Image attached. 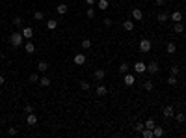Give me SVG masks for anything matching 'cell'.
Returning <instances> with one entry per match:
<instances>
[{
	"label": "cell",
	"instance_id": "6da1fadb",
	"mask_svg": "<svg viewBox=\"0 0 186 138\" xmlns=\"http://www.w3.org/2000/svg\"><path fill=\"white\" fill-rule=\"evenodd\" d=\"M22 39H24L22 32H13L11 35H9V43H11V47H21Z\"/></svg>",
	"mask_w": 186,
	"mask_h": 138
},
{
	"label": "cell",
	"instance_id": "7a4b0ae2",
	"mask_svg": "<svg viewBox=\"0 0 186 138\" xmlns=\"http://www.w3.org/2000/svg\"><path fill=\"white\" fill-rule=\"evenodd\" d=\"M151 47H153V45H151V41L149 39H142V41H140V45H138V49H140V52H149L151 50Z\"/></svg>",
	"mask_w": 186,
	"mask_h": 138
},
{
	"label": "cell",
	"instance_id": "3957f363",
	"mask_svg": "<svg viewBox=\"0 0 186 138\" xmlns=\"http://www.w3.org/2000/svg\"><path fill=\"white\" fill-rule=\"evenodd\" d=\"M147 71H149L151 75H157L158 71H160V65H158L157 62H149V64H147Z\"/></svg>",
	"mask_w": 186,
	"mask_h": 138
},
{
	"label": "cell",
	"instance_id": "277c9868",
	"mask_svg": "<svg viewBox=\"0 0 186 138\" xmlns=\"http://www.w3.org/2000/svg\"><path fill=\"white\" fill-rule=\"evenodd\" d=\"M134 71L140 75V73H145L147 71V64H143V62H136L134 64Z\"/></svg>",
	"mask_w": 186,
	"mask_h": 138
},
{
	"label": "cell",
	"instance_id": "5b68a950",
	"mask_svg": "<svg viewBox=\"0 0 186 138\" xmlns=\"http://www.w3.org/2000/svg\"><path fill=\"white\" fill-rule=\"evenodd\" d=\"M73 62L77 64V65H84L86 64V56H84L82 52H78V54H74V58H73Z\"/></svg>",
	"mask_w": 186,
	"mask_h": 138
},
{
	"label": "cell",
	"instance_id": "8992f818",
	"mask_svg": "<svg viewBox=\"0 0 186 138\" xmlns=\"http://www.w3.org/2000/svg\"><path fill=\"white\" fill-rule=\"evenodd\" d=\"M123 82H125V86H134V82H136V76H134V75H128V73H125Z\"/></svg>",
	"mask_w": 186,
	"mask_h": 138
},
{
	"label": "cell",
	"instance_id": "52a82bcc",
	"mask_svg": "<svg viewBox=\"0 0 186 138\" xmlns=\"http://www.w3.org/2000/svg\"><path fill=\"white\" fill-rule=\"evenodd\" d=\"M22 35H24V39H32L34 38V28L32 26H24L22 28Z\"/></svg>",
	"mask_w": 186,
	"mask_h": 138
},
{
	"label": "cell",
	"instance_id": "ba28073f",
	"mask_svg": "<svg viewBox=\"0 0 186 138\" xmlns=\"http://www.w3.org/2000/svg\"><path fill=\"white\" fill-rule=\"evenodd\" d=\"M162 114H164V117H171V116H175V108L171 105H168V106H164Z\"/></svg>",
	"mask_w": 186,
	"mask_h": 138
},
{
	"label": "cell",
	"instance_id": "9c48e42d",
	"mask_svg": "<svg viewBox=\"0 0 186 138\" xmlns=\"http://www.w3.org/2000/svg\"><path fill=\"white\" fill-rule=\"evenodd\" d=\"M132 19H134V21H142V19H143V11L138 9V8H134L132 9Z\"/></svg>",
	"mask_w": 186,
	"mask_h": 138
},
{
	"label": "cell",
	"instance_id": "30bf717a",
	"mask_svg": "<svg viewBox=\"0 0 186 138\" xmlns=\"http://www.w3.org/2000/svg\"><path fill=\"white\" fill-rule=\"evenodd\" d=\"M24 50H26V54H34V52H36V45L28 39V43L24 45Z\"/></svg>",
	"mask_w": 186,
	"mask_h": 138
},
{
	"label": "cell",
	"instance_id": "8fae6325",
	"mask_svg": "<svg viewBox=\"0 0 186 138\" xmlns=\"http://www.w3.org/2000/svg\"><path fill=\"white\" fill-rule=\"evenodd\" d=\"M106 93H108V88H106V86H97V90H95V95L104 97Z\"/></svg>",
	"mask_w": 186,
	"mask_h": 138
},
{
	"label": "cell",
	"instance_id": "7c38bea8",
	"mask_svg": "<svg viewBox=\"0 0 186 138\" xmlns=\"http://www.w3.org/2000/svg\"><path fill=\"white\" fill-rule=\"evenodd\" d=\"M169 19H171L173 23H180V21H182V13H180V11H173L171 15H169Z\"/></svg>",
	"mask_w": 186,
	"mask_h": 138
},
{
	"label": "cell",
	"instance_id": "4fadbf2b",
	"mask_svg": "<svg viewBox=\"0 0 186 138\" xmlns=\"http://www.w3.org/2000/svg\"><path fill=\"white\" fill-rule=\"evenodd\" d=\"M153 136L154 138H160V136H164V129L160 125H154V129H153Z\"/></svg>",
	"mask_w": 186,
	"mask_h": 138
},
{
	"label": "cell",
	"instance_id": "5bb4252c",
	"mask_svg": "<svg viewBox=\"0 0 186 138\" xmlns=\"http://www.w3.org/2000/svg\"><path fill=\"white\" fill-rule=\"evenodd\" d=\"M56 11H58V15H65V13L69 11V6H65V4H58Z\"/></svg>",
	"mask_w": 186,
	"mask_h": 138
},
{
	"label": "cell",
	"instance_id": "9a60e30c",
	"mask_svg": "<svg viewBox=\"0 0 186 138\" xmlns=\"http://www.w3.org/2000/svg\"><path fill=\"white\" fill-rule=\"evenodd\" d=\"M93 76H95V80H102L104 76H106V71H104V69H97L93 73Z\"/></svg>",
	"mask_w": 186,
	"mask_h": 138
},
{
	"label": "cell",
	"instance_id": "2e32d148",
	"mask_svg": "<svg viewBox=\"0 0 186 138\" xmlns=\"http://www.w3.org/2000/svg\"><path fill=\"white\" fill-rule=\"evenodd\" d=\"M123 30H127V32H132V30H134V23L128 21V19H127V21H123Z\"/></svg>",
	"mask_w": 186,
	"mask_h": 138
},
{
	"label": "cell",
	"instance_id": "e0dca14e",
	"mask_svg": "<svg viewBox=\"0 0 186 138\" xmlns=\"http://www.w3.org/2000/svg\"><path fill=\"white\" fill-rule=\"evenodd\" d=\"M26 123H28V125H36V123H37V116L34 114V112H32V114H28V117H26Z\"/></svg>",
	"mask_w": 186,
	"mask_h": 138
},
{
	"label": "cell",
	"instance_id": "ac0fdd59",
	"mask_svg": "<svg viewBox=\"0 0 186 138\" xmlns=\"http://www.w3.org/2000/svg\"><path fill=\"white\" fill-rule=\"evenodd\" d=\"M157 19H158V23H166V21H169V15L166 13V11H160L157 15Z\"/></svg>",
	"mask_w": 186,
	"mask_h": 138
},
{
	"label": "cell",
	"instance_id": "d6986e66",
	"mask_svg": "<svg viewBox=\"0 0 186 138\" xmlns=\"http://www.w3.org/2000/svg\"><path fill=\"white\" fill-rule=\"evenodd\" d=\"M173 32H177V34H182L184 32V23L180 21V23H175V26H173Z\"/></svg>",
	"mask_w": 186,
	"mask_h": 138
},
{
	"label": "cell",
	"instance_id": "ffe728a7",
	"mask_svg": "<svg viewBox=\"0 0 186 138\" xmlns=\"http://www.w3.org/2000/svg\"><path fill=\"white\" fill-rule=\"evenodd\" d=\"M166 50H168V54H175V50H177V45H175L173 41H169L168 45H166Z\"/></svg>",
	"mask_w": 186,
	"mask_h": 138
},
{
	"label": "cell",
	"instance_id": "44dd1931",
	"mask_svg": "<svg viewBox=\"0 0 186 138\" xmlns=\"http://www.w3.org/2000/svg\"><path fill=\"white\" fill-rule=\"evenodd\" d=\"M37 69H39V73H47V71H48V64L41 60V62L37 64Z\"/></svg>",
	"mask_w": 186,
	"mask_h": 138
},
{
	"label": "cell",
	"instance_id": "7402d4cb",
	"mask_svg": "<svg viewBox=\"0 0 186 138\" xmlns=\"http://www.w3.org/2000/svg\"><path fill=\"white\" fill-rule=\"evenodd\" d=\"M47 28L48 30H56L58 28V21H56V19H48V21H47Z\"/></svg>",
	"mask_w": 186,
	"mask_h": 138
},
{
	"label": "cell",
	"instance_id": "603a6c76",
	"mask_svg": "<svg viewBox=\"0 0 186 138\" xmlns=\"http://www.w3.org/2000/svg\"><path fill=\"white\" fill-rule=\"evenodd\" d=\"M39 84H41L43 88H47V86H50V80H48V76H47V75L39 76Z\"/></svg>",
	"mask_w": 186,
	"mask_h": 138
},
{
	"label": "cell",
	"instance_id": "cb8c5ba5",
	"mask_svg": "<svg viewBox=\"0 0 186 138\" xmlns=\"http://www.w3.org/2000/svg\"><path fill=\"white\" fill-rule=\"evenodd\" d=\"M142 136L143 138H154L153 136V129H147V127H145V129L142 131Z\"/></svg>",
	"mask_w": 186,
	"mask_h": 138
},
{
	"label": "cell",
	"instance_id": "d4e9b609",
	"mask_svg": "<svg viewBox=\"0 0 186 138\" xmlns=\"http://www.w3.org/2000/svg\"><path fill=\"white\" fill-rule=\"evenodd\" d=\"M97 6H99V9H102V11H104V9H108L110 4H108V0H99V2H97Z\"/></svg>",
	"mask_w": 186,
	"mask_h": 138
},
{
	"label": "cell",
	"instance_id": "484cf974",
	"mask_svg": "<svg viewBox=\"0 0 186 138\" xmlns=\"http://www.w3.org/2000/svg\"><path fill=\"white\" fill-rule=\"evenodd\" d=\"M175 120H177L179 123H182V121H186V116L182 114V112H175Z\"/></svg>",
	"mask_w": 186,
	"mask_h": 138
},
{
	"label": "cell",
	"instance_id": "4316f807",
	"mask_svg": "<svg viewBox=\"0 0 186 138\" xmlns=\"http://www.w3.org/2000/svg\"><path fill=\"white\" fill-rule=\"evenodd\" d=\"M177 82H179V80H177V75H169V76H168V84H169V86H175Z\"/></svg>",
	"mask_w": 186,
	"mask_h": 138
},
{
	"label": "cell",
	"instance_id": "83f0119b",
	"mask_svg": "<svg viewBox=\"0 0 186 138\" xmlns=\"http://www.w3.org/2000/svg\"><path fill=\"white\" fill-rule=\"evenodd\" d=\"M119 73H121V75L128 73V64H127V62H123L121 65H119Z\"/></svg>",
	"mask_w": 186,
	"mask_h": 138
},
{
	"label": "cell",
	"instance_id": "f1b7e54d",
	"mask_svg": "<svg viewBox=\"0 0 186 138\" xmlns=\"http://www.w3.org/2000/svg\"><path fill=\"white\" fill-rule=\"evenodd\" d=\"M80 88H82L84 91H88L89 88H91V84H89V82H88V80H80Z\"/></svg>",
	"mask_w": 186,
	"mask_h": 138
},
{
	"label": "cell",
	"instance_id": "f546056e",
	"mask_svg": "<svg viewBox=\"0 0 186 138\" xmlns=\"http://www.w3.org/2000/svg\"><path fill=\"white\" fill-rule=\"evenodd\" d=\"M143 88H145V90H147V91H151V90H153V88H154V84H153V80H145V82H143Z\"/></svg>",
	"mask_w": 186,
	"mask_h": 138
},
{
	"label": "cell",
	"instance_id": "4dcf8cb0",
	"mask_svg": "<svg viewBox=\"0 0 186 138\" xmlns=\"http://www.w3.org/2000/svg\"><path fill=\"white\" fill-rule=\"evenodd\" d=\"M28 80H30V82H39V75H37V73H32Z\"/></svg>",
	"mask_w": 186,
	"mask_h": 138
},
{
	"label": "cell",
	"instance_id": "1f68e13d",
	"mask_svg": "<svg viewBox=\"0 0 186 138\" xmlns=\"http://www.w3.org/2000/svg\"><path fill=\"white\" fill-rule=\"evenodd\" d=\"M43 17H45L43 11H36V13H34V19H36V21H43Z\"/></svg>",
	"mask_w": 186,
	"mask_h": 138
},
{
	"label": "cell",
	"instance_id": "d6a6232c",
	"mask_svg": "<svg viewBox=\"0 0 186 138\" xmlns=\"http://www.w3.org/2000/svg\"><path fill=\"white\" fill-rule=\"evenodd\" d=\"M154 125H157L154 120H147V121H145V127H147V129H154Z\"/></svg>",
	"mask_w": 186,
	"mask_h": 138
},
{
	"label": "cell",
	"instance_id": "836d02e7",
	"mask_svg": "<svg viewBox=\"0 0 186 138\" xmlns=\"http://www.w3.org/2000/svg\"><path fill=\"white\" fill-rule=\"evenodd\" d=\"M13 24H15L17 28H19V26H22V19H21V17H15V19H13Z\"/></svg>",
	"mask_w": 186,
	"mask_h": 138
},
{
	"label": "cell",
	"instance_id": "e575fe53",
	"mask_svg": "<svg viewBox=\"0 0 186 138\" xmlns=\"http://www.w3.org/2000/svg\"><path fill=\"white\" fill-rule=\"evenodd\" d=\"M134 129H136V132H142V131L145 129V123H140V121H138V123H136V127H134Z\"/></svg>",
	"mask_w": 186,
	"mask_h": 138
},
{
	"label": "cell",
	"instance_id": "d590c367",
	"mask_svg": "<svg viewBox=\"0 0 186 138\" xmlns=\"http://www.w3.org/2000/svg\"><path fill=\"white\" fill-rule=\"evenodd\" d=\"M91 47V41L89 39H82V49H89Z\"/></svg>",
	"mask_w": 186,
	"mask_h": 138
},
{
	"label": "cell",
	"instance_id": "8d00e7d4",
	"mask_svg": "<svg viewBox=\"0 0 186 138\" xmlns=\"http://www.w3.org/2000/svg\"><path fill=\"white\" fill-rule=\"evenodd\" d=\"M86 15H88L89 19H93V17H95V9H93V8H88V11H86Z\"/></svg>",
	"mask_w": 186,
	"mask_h": 138
},
{
	"label": "cell",
	"instance_id": "74e56055",
	"mask_svg": "<svg viewBox=\"0 0 186 138\" xmlns=\"http://www.w3.org/2000/svg\"><path fill=\"white\" fill-rule=\"evenodd\" d=\"M180 73V67L179 65H171V75H179Z\"/></svg>",
	"mask_w": 186,
	"mask_h": 138
},
{
	"label": "cell",
	"instance_id": "f35d334b",
	"mask_svg": "<svg viewBox=\"0 0 186 138\" xmlns=\"http://www.w3.org/2000/svg\"><path fill=\"white\" fill-rule=\"evenodd\" d=\"M102 24H104V26H106V28H110V26H112V19H102Z\"/></svg>",
	"mask_w": 186,
	"mask_h": 138
},
{
	"label": "cell",
	"instance_id": "ab89813d",
	"mask_svg": "<svg viewBox=\"0 0 186 138\" xmlns=\"http://www.w3.org/2000/svg\"><path fill=\"white\" fill-rule=\"evenodd\" d=\"M17 132H19V131L15 129V127H9V129H8V134H9V136H15Z\"/></svg>",
	"mask_w": 186,
	"mask_h": 138
},
{
	"label": "cell",
	"instance_id": "60d3db41",
	"mask_svg": "<svg viewBox=\"0 0 186 138\" xmlns=\"http://www.w3.org/2000/svg\"><path fill=\"white\" fill-rule=\"evenodd\" d=\"M24 112H26V114H32V112H34V106H32V105H26V106H24Z\"/></svg>",
	"mask_w": 186,
	"mask_h": 138
},
{
	"label": "cell",
	"instance_id": "b9f144b4",
	"mask_svg": "<svg viewBox=\"0 0 186 138\" xmlns=\"http://www.w3.org/2000/svg\"><path fill=\"white\" fill-rule=\"evenodd\" d=\"M154 4H157V6H164L166 0H154Z\"/></svg>",
	"mask_w": 186,
	"mask_h": 138
},
{
	"label": "cell",
	"instance_id": "7bdbcfd3",
	"mask_svg": "<svg viewBox=\"0 0 186 138\" xmlns=\"http://www.w3.org/2000/svg\"><path fill=\"white\" fill-rule=\"evenodd\" d=\"M4 82H6V79H4V75H0V86H4Z\"/></svg>",
	"mask_w": 186,
	"mask_h": 138
},
{
	"label": "cell",
	"instance_id": "ee69618b",
	"mask_svg": "<svg viewBox=\"0 0 186 138\" xmlns=\"http://www.w3.org/2000/svg\"><path fill=\"white\" fill-rule=\"evenodd\" d=\"M86 4H89V6H93V4H95V0H86Z\"/></svg>",
	"mask_w": 186,
	"mask_h": 138
},
{
	"label": "cell",
	"instance_id": "f6af8a7d",
	"mask_svg": "<svg viewBox=\"0 0 186 138\" xmlns=\"http://www.w3.org/2000/svg\"><path fill=\"white\" fill-rule=\"evenodd\" d=\"M125 2H130V0H125Z\"/></svg>",
	"mask_w": 186,
	"mask_h": 138
}]
</instances>
